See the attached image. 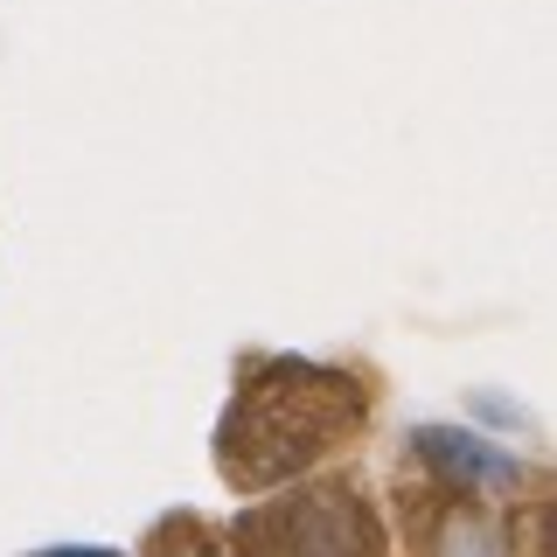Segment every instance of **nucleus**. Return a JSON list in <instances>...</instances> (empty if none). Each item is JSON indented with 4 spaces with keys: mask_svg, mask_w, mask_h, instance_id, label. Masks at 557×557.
<instances>
[{
    "mask_svg": "<svg viewBox=\"0 0 557 557\" xmlns=\"http://www.w3.org/2000/svg\"><path fill=\"white\" fill-rule=\"evenodd\" d=\"M383 383L362 362L327 356H244L231 397L209 432V467L237 502L272 495L286 481L348 467L376 432Z\"/></svg>",
    "mask_w": 557,
    "mask_h": 557,
    "instance_id": "2",
    "label": "nucleus"
},
{
    "mask_svg": "<svg viewBox=\"0 0 557 557\" xmlns=\"http://www.w3.org/2000/svg\"><path fill=\"white\" fill-rule=\"evenodd\" d=\"M133 557H251V550L223 530V516H209V509H168V516L147 522V536L133 544Z\"/></svg>",
    "mask_w": 557,
    "mask_h": 557,
    "instance_id": "4",
    "label": "nucleus"
},
{
    "mask_svg": "<svg viewBox=\"0 0 557 557\" xmlns=\"http://www.w3.org/2000/svg\"><path fill=\"white\" fill-rule=\"evenodd\" d=\"M376 502L391 557H557L550 467L467 425H411Z\"/></svg>",
    "mask_w": 557,
    "mask_h": 557,
    "instance_id": "1",
    "label": "nucleus"
},
{
    "mask_svg": "<svg viewBox=\"0 0 557 557\" xmlns=\"http://www.w3.org/2000/svg\"><path fill=\"white\" fill-rule=\"evenodd\" d=\"M223 530L251 557H391V522L356 460L237 502Z\"/></svg>",
    "mask_w": 557,
    "mask_h": 557,
    "instance_id": "3",
    "label": "nucleus"
}]
</instances>
